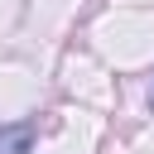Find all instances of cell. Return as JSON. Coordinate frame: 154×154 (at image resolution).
Returning a JSON list of instances; mask_svg holds the SVG:
<instances>
[{
    "label": "cell",
    "instance_id": "2",
    "mask_svg": "<svg viewBox=\"0 0 154 154\" xmlns=\"http://www.w3.org/2000/svg\"><path fill=\"white\" fill-rule=\"evenodd\" d=\"M149 106H154V87H149Z\"/></svg>",
    "mask_w": 154,
    "mask_h": 154
},
{
    "label": "cell",
    "instance_id": "1",
    "mask_svg": "<svg viewBox=\"0 0 154 154\" xmlns=\"http://www.w3.org/2000/svg\"><path fill=\"white\" fill-rule=\"evenodd\" d=\"M24 149H29V130H10L0 140V154H24Z\"/></svg>",
    "mask_w": 154,
    "mask_h": 154
}]
</instances>
